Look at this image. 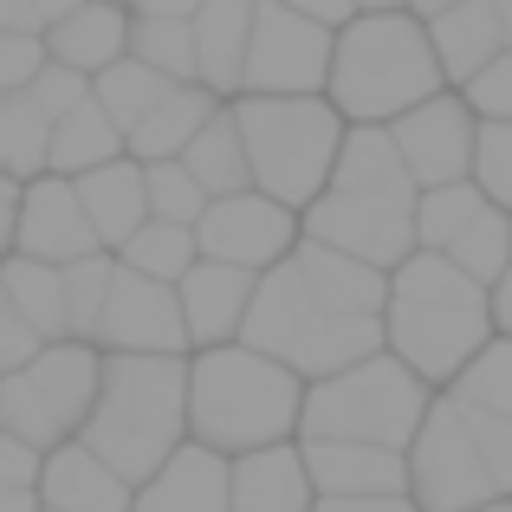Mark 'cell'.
<instances>
[{
  "mask_svg": "<svg viewBox=\"0 0 512 512\" xmlns=\"http://www.w3.org/2000/svg\"><path fill=\"white\" fill-rule=\"evenodd\" d=\"M500 331H493V292L474 286L454 260L441 253H415L409 266L389 273V312H383V350L428 383L435 396H448L467 376V363L480 357Z\"/></svg>",
  "mask_w": 512,
  "mask_h": 512,
  "instance_id": "obj_1",
  "label": "cell"
},
{
  "mask_svg": "<svg viewBox=\"0 0 512 512\" xmlns=\"http://www.w3.org/2000/svg\"><path fill=\"white\" fill-rule=\"evenodd\" d=\"M305 422V383L247 344L188 357V441L221 461L292 448Z\"/></svg>",
  "mask_w": 512,
  "mask_h": 512,
  "instance_id": "obj_2",
  "label": "cell"
},
{
  "mask_svg": "<svg viewBox=\"0 0 512 512\" xmlns=\"http://www.w3.org/2000/svg\"><path fill=\"white\" fill-rule=\"evenodd\" d=\"M441 91H448V78H441V59L415 7H363L357 26L338 33L325 104L350 130H396Z\"/></svg>",
  "mask_w": 512,
  "mask_h": 512,
  "instance_id": "obj_3",
  "label": "cell"
},
{
  "mask_svg": "<svg viewBox=\"0 0 512 512\" xmlns=\"http://www.w3.org/2000/svg\"><path fill=\"white\" fill-rule=\"evenodd\" d=\"M85 448L117 480L150 487L188 448V357H104Z\"/></svg>",
  "mask_w": 512,
  "mask_h": 512,
  "instance_id": "obj_4",
  "label": "cell"
},
{
  "mask_svg": "<svg viewBox=\"0 0 512 512\" xmlns=\"http://www.w3.org/2000/svg\"><path fill=\"white\" fill-rule=\"evenodd\" d=\"M409 500L422 512H480L512 500V422L435 396L409 448Z\"/></svg>",
  "mask_w": 512,
  "mask_h": 512,
  "instance_id": "obj_5",
  "label": "cell"
},
{
  "mask_svg": "<svg viewBox=\"0 0 512 512\" xmlns=\"http://www.w3.org/2000/svg\"><path fill=\"white\" fill-rule=\"evenodd\" d=\"M234 124L247 143L253 188L292 214H305L331 188V169H338L350 137V124L325 98H240Z\"/></svg>",
  "mask_w": 512,
  "mask_h": 512,
  "instance_id": "obj_6",
  "label": "cell"
},
{
  "mask_svg": "<svg viewBox=\"0 0 512 512\" xmlns=\"http://www.w3.org/2000/svg\"><path fill=\"white\" fill-rule=\"evenodd\" d=\"M428 409H435V389L415 383L396 357H370L344 376H325V383L305 389V422L299 441H357V448H389L409 454L415 435H422Z\"/></svg>",
  "mask_w": 512,
  "mask_h": 512,
  "instance_id": "obj_7",
  "label": "cell"
},
{
  "mask_svg": "<svg viewBox=\"0 0 512 512\" xmlns=\"http://www.w3.org/2000/svg\"><path fill=\"white\" fill-rule=\"evenodd\" d=\"M104 389V350L46 344L26 370L0 376V435L26 441L33 454H59L85 441L91 409Z\"/></svg>",
  "mask_w": 512,
  "mask_h": 512,
  "instance_id": "obj_8",
  "label": "cell"
},
{
  "mask_svg": "<svg viewBox=\"0 0 512 512\" xmlns=\"http://www.w3.org/2000/svg\"><path fill=\"white\" fill-rule=\"evenodd\" d=\"M415 201L422 188H325V195L305 208V240L363 260L376 273H396L415 260Z\"/></svg>",
  "mask_w": 512,
  "mask_h": 512,
  "instance_id": "obj_9",
  "label": "cell"
},
{
  "mask_svg": "<svg viewBox=\"0 0 512 512\" xmlns=\"http://www.w3.org/2000/svg\"><path fill=\"white\" fill-rule=\"evenodd\" d=\"M338 39L305 7L260 0L253 13V52H247V98H325Z\"/></svg>",
  "mask_w": 512,
  "mask_h": 512,
  "instance_id": "obj_10",
  "label": "cell"
},
{
  "mask_svg": "<svg viewBox=\"0 0 512 512\" xmlns=\"http://www.w3.org/2000/svg\"><path fill=\"white\" fill-rule=\"evenodd\" d=\"M195 247H201V260H214V266H234V273H247V279H266L305 247V214H292V208H279L273 195L247 188V195H227V201H214V208L201 214Z\"/></svg>",
  "mask_w": 512,
  "mask_h": 512,
  "instance_id": "obj_11",
  "label": "cell"
},
{
  "mask_svg": "<svg viewBox=\"0 0 512 512\" xmlns=\"http://www.w3.org/2000/svg\"><path fill=\"white\" fill-rule=\"evenodd\" d=\"M389 143H396L402 169H409V182L422 188H461L474 182V156H480V117L467 111L461 91H441L435 104H422V111H409L396 130H389Z\"/></svg>",
  "mask_w": 512,
  "mask_h": 512,
  "instance_id": "obj_12",
  "label": "cell"
},
{
  "mask_svg": "<svg viewBox=\"0 0 512 512\" xmlns=\"http://www.w3.org/2000/svg\"><path fill=\"white\" fill-rule=\"evenodd\" d=\"M98 350L104 357H195L175 286H156V279H137L117 266L111 305H104V325H98Z\"/></svg>",
  "mask_w": 512,
  "mask_h": 512,
  "instance_id": "obj_13",
  "label": "cell"
},
{
  "mask_svg": "<svg viewBox=\"0 0 512 512\" xmlns=\"http://www.w3.org/2000/svg\"><path fill=\"white\" fill-rule=\"evenodd\" d=\"M98 234H91V214L78 201V182L65 175H39L26 182L20 195V247L13 260H39V266H78V260H98Z\"/></svg>",
  "mask_w": 512,
  "mask_h": 512,
  "instance_id": "obj_14",
  "label": "cell"
},
{
  "mask_svg": "<svg viewBox=\"0 0 512 512\" xmlns=\"http://www.w3.org/2000/svg\"><path fill=\"white\" fill-rule=\"evenodd\" d=\"M428 26V46L441 59L448 91H467L480 72L506 59V26H500V0H454V7H415Z\"/></svg>",
  "mask_w": 512,
  "mask_h": 512,
  "instance_id": "obj_15",
  "label": "cell"
},
{
  "mask_svg": "<svg viewBox=\"0 0 512 512\" xmlns=\"http://www.w3.org/2000/svg\"><path fill=\"white\" fill-rule=\"evenodd\" d=\"M260 0H201L195 7V85L221 104L247 98V52Z\"/></svg>",
  "mask_w": 512,
  "mask_h": 512,
  "instance_id": "obj_16",
  "label": "cell"
},
{
  "mask_svg": "<svg viewBox=\"0 0 512 512\" xmlns=\"http://www.w3.org/2000/svg\"><path fill=\"white\" fill-rule=\"evenodd\" d=\"M318 500H396L409 493V454L357 448V441H299Z\"/></svg>",
  "mask_w": 512,
  "mask_h": 512,
  "instance_id": "obj_17",
  "label": "cell"
},
{
  "mask_svg": "<svg viewBox=\"0 0 512 512\" xmlns=\"http://www.w3.org/2000/svg\"><path fill=\"white\" fill-rule=\"evenodd\" d=\"M253 292H260V279L234 273V266L201 260L195 273L175 286V299H182V325H188V350H227V344H240L247 312H253Z\"/></svg>",
  "mask_w": 512,
  "mask_h": 512,
  "instance_id": "obj_18",
  "label": "cell"
},
{
  "mask_svg": "<svg viewBox=\"0 0 512 512\" xmlns=\"http://www.w3.org/2000/svg\"><path fill=\"white\" fill-rule=\"evenodd\" d=\"M46 59L98 85L111 65L130 59V7H59L46 33Z\"/></svg>",
  "mask_w": 512,
  "mask_h": 512,
  "instance_id": "obj_19",
  "label": "cell"
},
{
  "mask_svg": "<svg viewBox=\"0 0 512 512\" xmlns=\"http://www.w3.org/2000/svg\"><path fill=\"white\" fill-rule=\"evenodd\" d=\"M292 266H299L305 292H312L331 318H376V325H383L389 273H376V266H363V260H344V253L318 247V240H305V247L292 253Z\"/></svg>",
  "mask_w": 512,
  "mask_h": 512,
  "instance_id": "obj_20",
  "label": "cell"
},
{
  "mask_svg": "<svg viewBox=\"0 0 512 512\" xmlns=\"http://www.w3.org/2000/svg\"><path fill=\"white\" fill-rule=\"evenodd\" d=\"M39 506L46 512H130L137 487L117 480L85 441H72V448L46 454V467H39Z\"/></svg>",
  "mask_w": 512,
  "mask_h": 512,
  "instance_id": "obj_21",
  "label": "cell"
},
{
  "mask_svg": "<svg viewBox=\"0 0 512 512\" xmlns=\"http://www.w3.org/2000/svg\"><path fill=\"white\" fill-rule=\"evenodd\" d=\"M130 512H234V461L188 441L150 487H137Z\"/></svg>",
  "mask_w": 512,
  "mask_h": 512,
  "instance_id": "obj_22",
  "label": "cell"
},
{
  "mask_svg": "<svg viewBox=\"0 0 512 512\" xmlns=\"http://www.w3.org/2000/svg\"><path fill=\"white\" fill-rule=\"evenodd\" d=\"M78 201H85L91 234H98V247L111 253V260L150 227V182H143V163H130V156L111 163V169H98V175H85V182H78Z\"/></svg>",
  "mask_w": 512,
  "mask_h": 512,
  "instance_id": "obj_23",
  "label": "cell"
},
{
  "mask_svg": "<svg viewBox=\"0 0 512 512\" xmlns=\"http://www.w3.org/2000/svg\"><path fill=\"white\" fill-rule=\"evenodd\" d=\"M195 7L201 0H150L130 7V59L169 85H195Z\"/></svg>",
  "mask_w": 512,
  "mask_h": 512,
  "instance_id": "obj_24",
  "label": "cell"
},
{
  "mask_svg": "<svg viewBox=\"0 0 512 512\" xmlns=\"http://www.w3.org/2000/svg\"><path fill=\"white\" fill-rule=\"evenodd\" d=\"M312 474H305L299 441L292 448H266L234 461V512H312Z\"/></svg>",
  "mask_w": 512,
  "mask_h": 512,
  "instance_id": "obj_25",
  "label": "cell"
},
{
  "mask_svg": "<svg viewBox=\"0 0 512 512\" xmlns=\"http://www.w3.org/2000/svg\"><path fill=\"white\" fill-rule=\"evenodd\" d=\"M221 111H227V104H221V98H208L201 85H175L169 98L156 104L150 124L130 130V163H143V169H150V163H182L188 143H195Z\"/></svg>",
  "mask_w": 512,
  "mask_h": 512,
  "instance_id": "obj_26",
  "label": "cell"
},
{
  "mask_svg": "<svg viewBox=\"0 0 512 512\" xmlns=\"http://www.w3.org/2000/svg\"><path fill=\"white\" fill-rule=\"evenodd\" d=\"M124 156H130V143H124V130L104 117L98 98H85L65 124H52V175H65V182H85V175L124 163Z\"/></svg>",
  "mask_w": 512,
  "mask_h": 512,
  "instance_id": "obj_27",
  "label": "cell"
},
{
  "mask_svg": "<svg viewBox=\"0 0 512 512\" xmlns=\"http://www.w3.org/2000/svg\"><path fill=\"white\" fill-rule=\"evenodd\" d=\"M13 292V312L26 318L39 344H72V318H65V273L59 266H39V260H7L0 266Z\"/></svg>",
  "mask_w": 512,
  "mask_h": 512,
  "instance_id": "obj_28",
  "label": "cell"
},
{
  "mask_svg": "<svg viewBox=\"0 0 512 512\" xmlns=\"http://www.w3.org/2000/svg\"><path fill=\"white\" fill-rule=\"evenodd\" d=\"M0 175L20 188L52 175V117L33 104V91L0 98Z\"/></svg>",
  "mask_w": 512,
  "mask_h": 512,
  "instance_id": "obj_29",
  "label": "cell"
},
{
  "mask_svg": "<svg viewBox=\"0 0 512 512\" xmlns=\"http://www.w3.org/2000/svg\"><path fill=\"white\" fill-rule=\"evenodd\" d=\"M182 169L195 175L201 188H208V201H227V195H247V188H253L247 143H240V124H234V104H227V111L214 117V124L201 130L195 143H188Z\"/></svg>",
  "mask_w": 512,
  "mask_h": 512,
  "instance_id": "obj_30",
  "label": "cell"
},
{
  "mask_svg": "<svg viewBox=\"0 0 512 512\" xmlns=\"http://www.w3.org/2000/svg\"><path fill=\"white\" fill-rule=\"evenodd\" d=\"M487 208H493V201L480 195L474 182H461V188H428V195L415 201V253H441V260H448L454 240H461Z\"/></svg>",
  "mask_w": 512,
  "mask_h": 512,
  "instance_id": "obj_31",
  "label": "cell"
},
{
  "mask_svg": "<svg viewBox=\"0 0 512 512\" xmlns=\"http://www.w3.org/2000/svg\"><path fill=\"white\" fill-rule=\"evenodd\" d=\"M169 78H156L150 65H137V59H124V65H111V72L91 85V98L104 104V117H111L117 130H124V143H130V130H143L156 117V104L169 98Z\"/></svg>",
  "mask_w": 512,
  "mask_h": 512,
  "instance_id": "obj_32",
  "label": "cell"
},
{
  "mask_svg": "<svg viewBox=\"0 0 512 512\" xmlns=\"http://www.w3.org/2000/svg\"><path fill=\"white\" fill-rule=\"evenodd\" d=\"M117 266H124V273H137V279H156V286H182V279L201 266V247H195V234H188V227L150 221L124 253H117Z\"/></svg>",
  "mask_w": 512,
  "mask_h": 512,
  "instance_id": "obj_33",
  "label": "cell"
},
{
  "mask_svg": "<svg viewBox=\"0 0 512 512\" xmlns=\"http://www.w3.org/2000/svg\"><path fill=\"white\" fill-rule=\"evenodd\" d=\"M454 266H461L474 286H500V279L512 273V214H500V208H487L474 227H467L461 240H454V253H448Z\"/></svg>",
  "mask_w": 512,
  "mask_h": 512,
  "instance_id": "obj_34",
  "label": "cell"
},
{
  "mask_svg": "<svg viewBox=\"0 0 512 512\" xmlns=\"http://www.w3.org/2000/svg\"><path fill=\"white\" fill-rule=\"evenodd\" d=\"M111 279H117L111 253L65 266V318H72V344L98 350V325H104V305H111Z\"/></svg>",
  "mask_w": 512,
  "mask_h": 512,
  "instance_id": "obj_35",
  "label": "cell"
},
{
  "mask_svg": "<svg viewBox=\"0 0 512 512\" xmlns=\"http://www.w3.org/2000/svg\"><path fill=\"white\" fill-rule=\"evenodd\" d=\"M448 396L467 402V409H480V415H493V422H512V344L493 338L474 363H467V376L448 389Z\"/></svg>",
  "mask_w": 512,
  "mask_h": 512,
  "instance_id": "obj_36",
  "label": "cell"
},
{
  "mask_svg": "<svg viewBox=\"0 0 512 512\" xmlns=\"http://www.w3.org/2000/svg\"><path fill=\"white\" fill-rule=\"evenodd\" d=\"M143 182H150V221H163V227H188V234H195L201 214L214 208L208 188H201L182 163H150Z\"/></svg>",
  "mask_w": 512,
  "mask_h": 512,
  "instance_id": "obj_37",
  "label": "cell"
},
{
  "mask_svg": "<svg viewBox=\"0 0 512 512\" xmlns=\"http://www.w3.org/2000/svg\"><path fill=\"white\" fill-rule=\"evenodd\" d=\"M39 467H46V454L0 435V512H46L39 506Z\"/></svg>",
  "mask_w": 512,
  "mask_h": 512,
  "instance_id": "obj_38",
  "label": "cell"
},
{
  "mask_svg": "<svg viewBox=\"0 0 512 512\" xmlns=\"http://www.w3.org/2000/svg\"><path fill=\"white\" fill-rule=\"evenodd\" d=\"M474 188L500 214H512V124H480V156H474Z\"/></svg>",
  "mask_w": 512,
  "mask_h": 512,
  "instance_id": "obj_39",
  "label": "cell"
},
{
  "mask_svg": "<svg viewBox=\"0 0 512 512\" xmlns=\"http://www.w3.org/2000/svg\"><path fill=\"white\" fill-rule=\"evenodd\" d=\"M46 72V39H7L0 33V98H20Z\"/></svg>",
  "mask_w": 512,
  "mask_h": 512,
  "instance_id": "obj_40",
  "label": "cell"
},
{
  "mask_svg": "<svg viewBox=\"0 0 512 512\" xmlns=\"http://www.w3.org/2000/svg\"><path fill=\"white\" fill-rule=\"evenodd\" d=\"M461 98H467V111H474L480 124H512V52L493 65V72H480Z\"/></svg>",
  "mask_w": 512,
  "mask_h": 512,
  "instance_id": "obj_41",
  "label": "cell"
},
{
  "mask_svg": "<svg viewBox=\"0 0 512 512\" xmlns=\"http://www.w3.org/2000/svg\"><path fill=\"white\" fill-rule=\"evenodd\" d=\"M85 98H91V78H78V72H65V65L46 59V72H39V85H33V104H39V111H46L52 124H65V117H72Z\"/></svg>",
  "mask_w": 512,
  "mask_h": 512,
  "instance_id": "obj_42",
  "label": "cell"
},
{
  "mask_svg": "<svg viewBox=\"0 0 512 512\" xmlns=\"http://www.w3.org/2000/svg\"><path fill=\"white\" fill-rule=\"evenodd\" d=\"M39 344L33 331H26V318L13 312V292H7V279H0V376H13V370H26V363L39 357Z\"/></svg>",
  "mask_w": 512,
  "mask_h": 512,
  "instance_id": "obj_43",
  "label": "cell"
},
{
  "mask_svg": "<svg viewBox=\"0 0 512 512\" xmlns=\"http://www.w3.org/2000/svg\"><path fill=\"white\" fill-rule=\"evenodd\" d=\"M59 7H0V33L7 39H46Z\"/></svg>",
  "mask_w": 512,
  "mask_h": 512,
  "instance_id": "obj_44",
  "label": "cell"
},
{
  "mask_svg": "<svg viewBox=\"0 0 512 512\" xmlns=\"http://www.w3.org/2000/svg\"><path fill=\"white\" fill-rule=\"evenodd\" d=\"M20 195H26V188L0 175V266L13 260V247H20Z\"/></svg>",
  "mask_w": 512,
  "mask_h": 512,
  "instance_id": "obj_45",
  "label": "cell"
},
{
  "mask_svg": "<svg viewBox=\"0 0 512 512\" xmlns=\"http://www.w3.org/2000/svg\"><path fill=\"white\" fill-rule=\"evenodd\" d=\"M312 512H422V506L409 493H396V500H318Z\"/></svg>",
  "mask_w": 512,
  "mask_h": 512,
  "instance_id": "obj_46",
  "label": "cell"
},
{
  "mask_svg": "<svg viewBox=\"0 0 512 512\" xmlns=\"http://www.w3.org/2000/svg\"><path fill=\"white\" fill-rule=\"evenodd\" d=\"M493 331H500V338L512 344V273L500 279V286H493Z\"/></svg>",
  "mask_w": 512,
  "mask_h": 512,
  "instance_id": "obj_47",
  "label": "cell"
},
{
  "mask_svg": "<svg viewBox=\"0 0 512 512\" xmlns=\"http://www.w3.org/2000/svg\"><path fill=\"white\" fill-rule=\"evenodd\" d=\"M500 26H506V52H512V0H500Z\"/></svg>",
  "mask_w": 512,
  "mask_h": 512,
  "instance_id": "obj_48",
  "label": "cell"
},
{
  "mask_svg": "<svg viewBox=\"0 0 512 512\" xmlns=\"http://www.w3.org/2000/svg\"><path fill=\"white\" fill-rule=\"evenodd\" d=\"M480 512H512V500H500V506H480Z\"/></svg>",
  "mask_w": 512,
  "mask_h": 512,
  "instance_id": "obj_49",
  "label": "cell"
}]
</instances>
